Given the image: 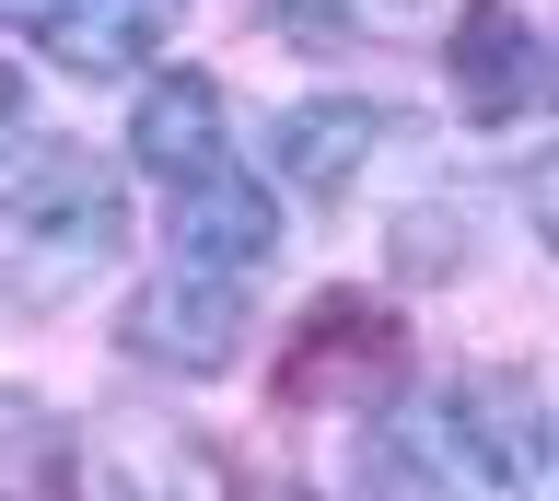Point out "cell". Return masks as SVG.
Wrapping results in <instances>:
<instances>
[{"instance_id":"1","label":"cell","mask_w":559,"mask_h":501,"mask_svg":"<svg viewBox=\"0 0 559 501\" xmlns=\"http://www.w3.org/2000/svg\"><path fill=\"white\" fill-rule=\"evenodd\" d=\"M419 455L443 466L454 501H536V490H548V455H559V408L536 396V373L489 361V373L431 385V408H419Z\"/></svg>"},{"instance_id":"2","label":"cell","mask_w":559,"mask_h":501,"mask_svg":"<svg viewBox=\"0 0 559 501\" xmlns=\"http://www.w3.org/2000/svg\"><path fill=\"white\" fill-rule=\"evenodd\" d=\"M129 246V199L82 141H24L12 152V281L35 303H59Z\"/></svg>"},{"instance_id":"3","label":"cell","mask_w":559,"mask_h":501,"mask_svg":"<svg viewBox=\"0 0 559 501\" xmlns=\"http://www.w3.org/2000/svg\"><path fill=\"white\" fill-rule=\"evenodd\" d=\"M443 71H454V106L478 117V129H513V117L559 106V47L524 24L513 0H466V12H454Z\"/></svg>"},{"instance_id":"4","label":"cell","mask_w":559,"mask_h":501,"mask_svg":"<svg viewBox=\"0 0 559 501\" xmlns=\"http://www.w3.org/2000/svg\"><path fill=\"white\" fill-rule=\"evenodd\" d=\"M117 350L152 361V373H222V361L245 350L234 281H210V269H164V281H140L129 315H117Z\"/></svg>"},{"instance_id":"5","label":"cell","mask_w":559,"mask_h":501,"mask_svg":"<svg viewBox=\"0 0 559 501\" xmlns=\"http://www.w3.org/2000/svg\"><path fill=\"white\" fill-rule=\"evenodd\" d=\"M94 501H234V455H222L199 420L129 408V420H105V443H94Z\"/></svg>"},{"instance_id":"6","label":"cell","mask_w":559,"mask_h":501,"mask_svg":"<svg viewBox=\"0 0 559 501\" xmlns=\"http://www.w3.org/2000/svg\"><path fill=\"white\" fill-rule=\"evenodd\" d=\"M396 361H408L396 315L361 303V291H326L304 315V338H292V361H280V396H304V408H326V396H384Z\"/></svg>"},{"instance_id":"7","label":"cell","mask_w":559,"mask_h":501,"mask_svg":"<svg viewBox=\"0 0 559 501\" xmlns=\"http://www.w3.org/2000/svg\"><path fill=\"white\" fill-rule=\"evenodd\" d=\"M12 36L70 82H117L164 47V0H12Z\"/></svg>"},{"instance_id":"8","label":"cell","mask_w":559,"mask_h":501,"mask_svg":"<svg viewBox=\"0 0 559 501\" xmlns=\"http://www.w3.org/2000/svg\"><path fill=\"white\" fill-rule=\"evenodd\" d=\"M129 164L164 187H199L222 176V82L210 71H152L129 106Z\"/></svg>"},{"instance_id":"9","label":"cell","mask_w":559,"mask_h":501,"mask_svg":"<svg viewBox=\"0 0 559 501\" xmlns=\"http://www.w3.org/2000/svg\"><path fill=\"white\" fill-rule=\"evenodd\" d=\"M384 129H396V117L361 106V94H314V106H292V117L269 129V164H280L292 199H338V187L384 152Z\"/></svg>"},{"instance_id":"10","label":"cell","mask_w":559,"mask_h":501,"mask_svg":"<svg viewBox=\"0 0 559 501\" xmlns=\"http://www.w3.org/2000/svg\"><path fill=\"white\" fill-rule=\"evenodd\" d=\"M280 257V199L245 176H199L175 187V269H210V281H234V269H269Z\"/></svg>"},{"instance_id":"11","label":"cell","mask_w":559,"mask_h":501,"mask_svg":"<svg viewBox=\"0 0 559 501\" xmlns=\"http://www.w3.org/2000/svg\"><path fill=\"white\" fill-rule=\"evenodd\" d=\"M443 466L419 455V431H361V501H431Z\"/></svg>"},{"instance_id":"12","label":"cell","mask_w":559,"mask_h":501,"mask_svg":"<svg viewBox=\"0 0 559 501\" xmlns=\"http://www.w3.org/2000/svg\"><path fill=\"white\" fill-rule=\"evenodd\" d=\"M12 455H24V501H70V420L59 408H12Z\"/></svg>"},{"instance_id":"13","label":"cell","mask_w":559,"mask_h":501,"mask_svg":"<svg viewBox=\"0 0 559 501\" xmlns=\"http://www.w3.org/2000/svg\"><path fill=\"white\" fill-rule=\"evenodd\" d=\"M269 24H280L292 47H314V59L361 47V12H349V0H269Z\"/></svg>"},{"instance_id":"14","label":"cell","mask_w":559,"mask_h":501,"mask_svg":"<svg viewBox=\"0 0 559 501\" xmlns=\"http://www.w3.org/2000/svg\"><path fill=\"white\" fill-rule=\"evenodd\" d=\"M513 199H524V222H536V246L559 257V152H536V164H524V176H513Z\"/></svg>"},{"instance_id":"15","label":"cell","mask_w":559,"mask_h":501,"mask_svg":"<svg viewBox=\"0 0 559 501\" xmlns=\"http://www.w3.org/2000/svg\"><path fill=\"white\" fill-rule=\"evenodd\" d=\"M257 501H326V490H304V478H269V490H257Z\"/></svg>"}]
</instances>
